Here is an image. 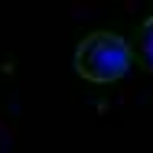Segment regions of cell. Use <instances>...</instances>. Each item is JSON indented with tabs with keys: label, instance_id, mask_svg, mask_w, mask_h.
<instances>
[{
	"label": "cell",
	"instance_id": "obj_1",
	"mask_svg": "<svg viewBox=\"0 0 153 153\" xmlns=\"http://www.w3.org/2000/svg\"><path fill=\"white\" fill-rule=\"evenodd\" d=\"M130 62H134L130 42L111 30H94L82 36L75 49V68L88 82H114L130 68Z\"/></svg>",
	"mask_w": 153,
	"mask_h": 153
},
{
	"label": "cell",
	"instance_id": "obj_2",
	"mask_svg": "<svg viewBox=\"0 0 153 153\" xmlns=\"http://www.w3.org/2000/svg\"><path fill=\"white\" fill-rule=\"evenodd\" d=\"M137 52L147 68H153V16H147L137 30Z\"/></svg>",
	"mask_w": 153,
	"mask_h": 153
}]
</instances>
